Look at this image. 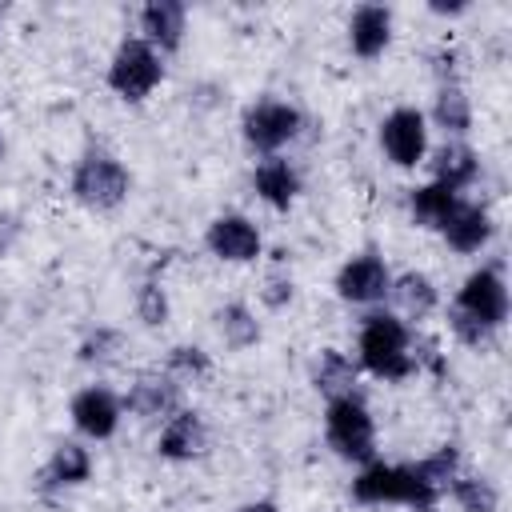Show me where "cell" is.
Wrapping results in <instances>:
<instances>
[{
	"instance_id": "83f0119b",
	"label": "cell",
	"mask_w": 512,
	"mask_h": 512,
	"mask_svg": "<svg viewBox=\"0 0 512 512\" xmlns=\"http://www.w3.org/2000/svg\"><path fill=\"white\" fill-rule=\"evenodd\" d=\"M132 308H136V320H140L144 328H164V324L172 320V300H168V288H164L160 280H144V284L136 288Z\"/></svg>"
},
{
	"instance_id": "30bf717a",
	"label": "cell",
	"mask_w": 512,
	"mask_h": 512,
	"mask_svg": "<svg viewBox=\"0 0 512 512\" xmlns=\"http://www.w3.org/2000/svg\"><path fill=\"white\" fill-rule=\"evenodd\" d=\"M204 248L220 264H256L264 256V236L260 224L244 212H220L204 228Z\"/></svg>"
},
{
	"instance_id": "8fae6325",
	"label": "cell",
	"mask_w": 512,
	"mask_h": 512,
	"mask_svg": "<svg viewBox=\"0 0 512 512\" xmlns=\"http://www.w3.org/2000/svg\"><path fill=\"white\" fill-rule=\"evenodd\" d=\"M68 420L84 440H112L124 424V404L120 392H112L108 384H84L72 400H68Z\"/></svg>"
},
{
	"instance_id": "5b68a950",
	"label": "cell",
	"mask_w": 512,
	"mask_h": 512,
	"mask_svg": "<svg viewBox=\"0 0 512 512\" xmlns=\"http://www.w3.org/2000/svg\"><path fill=\"white\" fill-rule=\"evenodd\" d=\"M304 132V112L292 104V100H280V96H264V100H252L240 116V136L248 144L252 156H284L288 144H296Z\"/></svg>"
},
{
	"instance_id": "7402d4cb",
	"label": "cell",
	"mask_w": 512,
	"mask_h": 512,
	"mask_svg": "<svg viewBox=\"0 0 512 512\" xmlns=\"http://www.w3.org/2000/svg\"><path fill=\"white\" fill-rule=\"evenodd\" d=\"M356 384H360V364H356V356H348L344 348H320V352H316V360H312V388H316L324 400L360 392Z\"/></svg>"
},
{
	"instance_id": "d6a6232c",
	"label": "cell",
	"mask_w": 512,
	"mask_h": 512,
	"mask_svg": "<svg viewBox=\"0 0 512 512\" xmlns=\"http://www.w3.org/2000/svg\"><path fill=\"white\" fill-rule=\"evenodd\" d=\"M436 16H460V12H468V0H456V4H428Z\"/></svg>"
},
{
	"instance_id": "ac0fdd59",
	"label": "cell",
	"mask_w": 512,
	"mask_h": 512,
	"mask_svg": "<svg viewBox=\"0 0 512 512\" xmlns=\"http://www.w3.org/2000/svg\"><path fill=\"white\" fill-rule=\"evenodd\" d=\"M184 32H188V8L180 0H148L140 8V40H148L160 56L164 52H176L184 44Z\"/></svg>"
},
{
	"instance_id": "ffe728a7",
	"label": "cell",
	"mask_w": 512,
	"mask_h": 512,
	"mask_svg": "<svg viewBox=\"0 0 512 512\" xmlns=\"http://www.w3.org/2000/svg\"><path fill=\"white\" fill-rule=\"evenodd\" d=\"M424 120H428V128H440L444 140H464L472 132V120H476L472 96L464 92V84L460 80H440L436 84V96H432V108L424 112Z\"/></svg>"
},
{
	"instance_id": "4316f807",
	"label": "cell",
	"mask_w": 512,
	"mask_h": 512,
	"mask_svg": "<svg viewBox=\"0 0 512 512\" xmlns=\"http://www.w3.org/2000/svg\"><path fill=\"white\" fill-rule=\"evenodd\" d=\"M416 464V472L444 496L448 492V484H452V476L464 468V456H460V448L456 444H440L436 452H428V456H420V460H412Z\"/></svg>"
},
{
	"instance_id": "484cf974",
	"label": "cell",
	"mask_w": 512,
	"mask_h": 512,
	"mask_svg": "<svg viewBox=\"0 0 512 512\" xmlns=\"http://www.w3.org/2000/svg\"><path fill=\"white\" fill-rule=\"evenodd\" d=\"M124 352V332L120 328H108V324H96L80 344H76V360L84 368H108L116 364Z\"/></svg>"
},
{
	"instance_id": "4dcf8cb0",
	"label": "cell",
	"mask_w": 512,
	"mask_h": 512,
	"mask_svg": "<svg viewBox=\"0 0 512 512\" xmlns=\"http://www.w3.org/2000/svg\"><path fill=\"white\" fill-rule=\"evenodd\" d=\"M292 296H296V284H292L288 272H272V276L264 280V288H260V300H264L268 308H284V304H292Z\"/></svg>"
},
{
	"instance_id": "3957f363",
	"label": "cell",
	"mask_w": 512,
	"mask_h": 512,
	"mask_svg": "<svg viewBox=\"0 0 512 512\" xmlns=\"http://www.w3.org/2000/svg\"><path fill=\"white\" fill-rule=\"evenodd\" d=\"M68 192L88 212H112V208H120L128 200L132 172H128V164L116 152H108V148L96 144V148H84L80 160L72 164Z\"/></svg>"
},
{
	"instance_id": "7a4b0ae2",
	"label": "cell",
	"mask_w": 512,
	"mask_h": 512,
	"mask_svg": "<svg viewBox=\"0 0 512 512\" xmlns=\"http://www.w3.org/2000/svg\"><path fill=\"white\" fill-rule=\"evenodd\" d=\"M352 500L380 508V504H404L416 512H432L440 504V492L416 472V464H384L380 456L360 464L352 476Z\"/></svg>"
},
{
	"instance_id": "e0dca14e",
	"label": "cell",
	"mask_w": 512,
	"mask_h": 512,
	"mask_svg": "<svg viewBox=\"0 0 512 512\" xmlns=\"http://www.w3.org/2000/svg\"><path fill=\"white\" fill-rule=\"evenodd\" d=\"M304 180H300V168L288 160V156H264L256 160L252 168V192L272 208V212H288L300 196Z\"/></svg>"
},
{
	"instance_id": "277c9868",
	"label": "cell",
	"mask_w": 512,
	"mask_h": 512,
	"mask_svg": "<svg viewBox=\"0 0 512 512\" xmlns=\"http://www.w3.org/2000/svg\"><path fill=\"white\" fill-rule=\"evenodd\" d=\"M324 440L340 460L352 464L376 460V416L360 392L324 400Z\"/></svg>"
},
{
	"instance_id": "2e32d148",
	"label": "cell",
	"mask_w": 512,
	"mask_h": 512,
	"mask_svg": "<svg viewBox=\"0 0 512 512\" xmlns=\"http://www.w3.org/2000/svg\"><path fill=\"white\" fill-rule=\"evenodd\" d=\"M440 236H444V244H448L452 252H460V256H476V252H484V248L492 244L496 224H492V212H488L484 204H476V200H460L456 212L448 216V224L440 228Z\"/></svg>"
},
{
	"instance_id": "5bb4252c",
	"label": "cell",
	"mask_w": 512,
	"mask_h": 512,
	"mask_svg": "<svg viewBox=\"0 0 512 512\" xmlns=\"http://www.w3.org/2000/svg\"><path fill=\"white\" fill-rule=\"evenodd\" d=\"M424 164H428V176L452 192H464L480 180V152L468 140H440L436 148H428Z\"/></svg>"
},
{
	"instance_id": "603a6c76",
	"label": "cell",
	"mask_w": 512,
	"mask_h": 512,
	"mask_svg": "<svg viewBox=\"0 0 512 512\" xmlns=\"http://www.w3.org/2000/svg\"><path fill=\"white\" fill-rule=\"evenodd\" d=\"M460 200H464L460 192H452V188H444V184L428 180V184H420V188H412V192H408V212H412V224L440 232V228L448 224V216L456 212V204H460Z\"/></svg>"
},
{
	"instance_id": "6da1fadb",
	"label": "cell",
	"mask_w": 512,
	"mask_h": 512,
	"mask_svg": "<svg viewBox=\"0 0 512 512\" xmlns=\"http://www.w3.org/2000/svg\"><path fill=\"white\" fill-rule=\"evenodd\" d=\"M412 324H404L396 312L388 308H368L364 320H360V332H356V364L360 372L376 376V380H388V384H400L408 380L416 368V356H412Z\"/></svg>"
},
{
	"instance_id": "9a60e30c",
	"label": "cell",
	"mask_w": 512,
	"mask_h": 512,
	"mask_svg": "<svg viewBox=\"0 0 512 512\" xmlns=\"http://www.w3.org/2000/svg\"><path fill=\"white\" fill-rule=\"evenodd\" d=\"M384 304H392L388 312H396L404 324H420L440 308V288L428 272H416V268L392 272V288H388Z\"/></svg>"
},
{
	"instance_id": "7c38bea8",
	"label": "cell",
	"mask_w": 512,
	"mask_h": 512,
	"mask_svg": "<svg viewBox=\"0 0 512 512\" xmlns=\"http://www.w3.org/2000/svg\"><path fill=\"white\" fill-rule=\"evenodd\" d=\"M124 404V416H136V420H168L176 408H180V380H172L164 368L160 372H140L128 392L120 396Z\"/></svg>"
},
{
	"instance_id": "44dd1931",
	"label": "cell",
	"mask_w": 512,
	"mask_h": 512,
	"mask_svg": "<svg viewBox=\"0 0 512 512\" xmlns=\"http://www.w3.org/2000/svg\"><path fill=\"white\" fill-rule=\"evenodd\" d=\"M88 480H92V452L80 440H60L40 468V488H80Z\"/></svg>"
},
{
	"instance_id": "8992f818",
	"label": "cell",
	"mask_w": 512,
	"mask_h": 512,
	"mask_svg": "<svg viewBox=\"0 0 512 512\" xmlns=\"http://www.w3.org/2000/svg\"><path fill=\"white\" fill-rule=\"evenodd\" d=\"M164 84V56L140 40V36H124L108 60V88L128 100V104H140L148 100L156 88Z\"/></svg>"
},
{
	"instance_id": "ba28073f",
	"label": "cell",
	"mask_w": 512,
	"mask_h": 512,
	"mask_svg": "<svg viewBox=\"0 0 512 512\" xmlns=\"http://www.w3.org/2000/svg\"><path fill=\"white\" fill-rule=\"evenodd\" d=\"M428 120L416 104H396L384 120H380V152L388 156V164L396 168H420L428 156Z\"/></svg>"
},
{
	"instance_id": "836d02e7",
	"label": "cell",
	"mask_w": 512,
	"mask_h": 512,
	"mask_svg": "<svg viewBox=\"0 0 512 512\" xmlns=\"http://www.w3.org/2000/svg\"><path fill=\"white\" fill-rule=\"evenodd\" d=\"M8 156V140H4V132H0V160Z\"/></svg>"
},
{
	"instance_id": "4fadbf2b",
	"label": "cell",
	"mask_w": 512,
	"mask_h": 512,
	"mask_svg": "<svg viewBox=\"0 0 512 512\" xmlns=\"http://www.w3.org/2000/svg\"><path fill=\"white\" fill-rule=\"evenodd\" d=\"M204 452H208V424L196 408L180 404L156 432V456L172 464H188V460H200Z\"/></svg>"
},
{
	"instance_id": "cb8c5ba5",
	"label": "cell",
	"mask_w": 512,
	"mask_h": 512,
	"mask_svg": "<svg viewBox=\"0 0 512 512\" xmlns=\"http://www.w3.org/2000/svg\"><path fill=\"white\" fill-rule=\"evenodd\" d=\"M212 324H216L224 348H232V352H244V348L260 344V336H264L256 312H252L244 300H228V304H220V308L212 312Z\"/></svg>"
},
{
	"instance_id": "52a82bcc",
	"label": "cell",
	"mask_w": 512,
	"mask_h": 512,
	"mask_svg": "<svg viewBox=\"0 0 512 512\" xmlns=\"http://www.w3.org/2000/svg\"><path fill=\"white\" fill-rule=\"evenodd\" d=\"M448 308L460 312V316H468V320H476V324H484V328H492V332H500V328L508 324V312H512L504 268H500V264H480V268H472V272L460 280V288H456V296H452Z\"/></svg>"
},
{
	"instance_id": "f546056e",
	"label": "cell",
	"mask_w": 512,
	"mask_h": 512,
	"mask_svg": "<svg viewBox=\"0 0 512 512\" xmlns=\"http://www.w3.org/2000/svg\"><path fill=\"white\" fill-rule=\"evenodd\" d=\"M448 328H452V336L460 340V344H468V348H488L500 332H492V328H484V324H476V320H468V316H460V312H452L448 308Z\"/></svg>"
},
{
	"instance_id": "9c48e42d",
	"label": "cell",
	"mask_w": 512,
	"mask_h": 512,
	"mask_svg": "<svg viewBox=\"0 0 512 512\" xmlns=\"http://www.w3.org/2000/svg\"><path fill=\"white\" fill-rule=\"evenodd\" d=\"M332 288L352 308H380L392 288V268L384 264L380 252H356L336 268Z\"/></svg>"
},
{
	"instance_id": "d6986e66",
	"label": "cell",
	"mask_w": 512,
	"mask_h": 512,
	"mask_svg": "<svg viewBox=\"0 0 512 512\" xmlns=\"http://www.w3.org/2000/svg\"><path fill=\"white\" fill-rule=\"evenodd\" d=\"M392 8L388 4H356L348 16V48L360 60H376L392 44Z\"/></svg>"
},
{
	"instance_id": "f1b7e54d",
	"label": "cell",
	"mask_w": 512,
	"mask_h": 512,
	"mask_svg": "<svg viewBox=\"0 0 512 512\" xmlns=\"http://www.w3.org/2000/svg\"><path fill=\"white\" fill-rule=\"evenodd\" d=\"M164 372L172 380H180V384L184 380H200V376L212 372V356L204 348H196V344H172L168 356H164Z\"/></svg>"
},
{
	"instance_id": "1f68e13d",
	"label": "cell",
	"mask_w": 512,
	"mask_h": 512,
	"mask_svg": "<svg viewBox=\"0 0 512 512\" xmlns=\"http://www.w3.org/2000/svg\"><path fill=\"white\" fill-rule=\"evenodd\" d=\"M236 512H280V504L276 500H244Z\"/></svg>"
},
{
	"instance_id": "d4e9b609",
	"label": "cell",
	"mask_w": 512,
	"mask_h": 512,
	"mask_svg": "<svg viewBox=\"0 0 512 512\" xmlns=\"http://www.w3.org/2000/svg\"><path fill=\"white\" fill-rule=\"evenodd\" d=\"M444 496H452L460 512H496L500 508V488L484 472H472V468H460Z\"/></svg>"
}]
</instances>
